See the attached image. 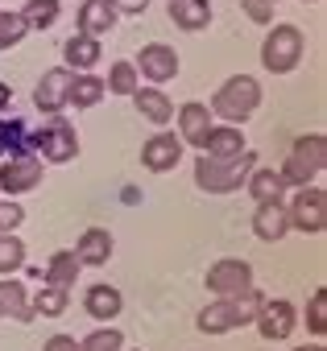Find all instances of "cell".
I'll return each instance as SVG.
<instances>
[{
	"instance_id": "obj_36",
	"label": "cell",
	"mask_w": 327,
	"mask_h": 351,
	"mask_svg": "<svg viewBox=\"0 0 327 351\" xmlns=\"http://www.w3.org/2000/svg\"><path fill=\"white\" fill-rule=\"evenodd\" d=\"M21 219H25V211H21V203H0V232H17L21 228Z\"/></svg>"
},
{
	"instance_id": "obj_9",
	"label": "cell",
	"mask_w": 327,
	"mask_h": 351,
	"mask_svg": "<svg viewBox=\"0 0 327 351\" xmlns=\"http://www.w3.org/2000/svg\"><path fill=\"white\" fill-rule=\"evenodd\" d=\"M42 182V157L38 153H21V157H9L5 165H0V191H5L9 199L34 191Z\"/></svg>"
},
{
	"instance_id": "obj_15",
	"label": "cell",
	"mask_w": 327,
	"mask_h": 351,
	"mask_svg": "<svg viewBox=\"0 0 327 351\" xmlns=\"http://www.w3.org/2000/svg\"><path fill=\"white\" fill-rule=\"evenodd\" d=\"M207 132H212V108L207 104H183L179 108V141L199 149Z\"/></svg>"
},
{
	"instance_id": "obj_2",
	"label": "cell",
	"mask_w": 327,
	"mask_h": 351,
	"mask_svg": "<svg viewBox=\"0 0 327 351\" xmlns=\"http://www.w3.org/2000/svg\"><path fill=\"white\" fill-rule=\"evenodd\" d=\"M257 169V153H240V157H232V161H212V157H199L195 161V182H199V191H207V195H232V191H240L245 186V178Z\"/></svg>"
},
{
	"instance_id": "obj_7",
	"label": "cell",
	"mask_w": 327,
	"mask_h": 351,
	"mask_svg": "<svg viewBox=\"0 0 327 351\" xmlns=\"http://www.w3.org/2000/svg\"><path fill=\"white\" fill-rule=\"evenodd\" d=\"M286 219H290V228H298L306 236H319L327 228V191L323 186H302L294 195V203L286 207Z\"/></svg>"
},
{
	"instance_id": "obj_26",
	"label": "cell",
	"mask_w": 327,
	"mask_h": 351,
	"mask_svg": "<svg viewBox=\"0 0 327 351\" xmlns=\"http://www.w3.org/2000/svg\"><path fill=\"white\" fill-rule=\"evenodd\" d=\"M79 256L75 252H54L50 256V265H46V285H58V289H67V285H75V277H79Z\"/></svg>"
},
{
	"instance_id": "obj_8",
	"label": "cell",
	"mask_w": 327,
	"mask_h": 351,
	"mask_svg": "<svg viewBox=\"0 0 327 351\" xmlns=\"http://www.w3.org/2000/svg\"><path fill=\"white\" fill-rule=\"evenodd\" d=\"M203 285H207L212 293H220V298H236V293L253 289V265H249V261H236V256H224V261H216V265L207 269Z\"/></svg>"
},
{
	"instance_id": "obj_14",
	"label": "cell",
	"mask_w": 327,
	"mask_h": 351,
	"mask_svg": "<svg viewBox=\"0 0 327 351\" xmlns=\"http://www.w3.org/2000/svg\"><path fill=\"white\" fill-rule=\"evenodd\" d=\"M203 157H212V161H232V157H240L249 145H245V132L236 128V124H212V132L203 136Z\"/></svg>"
},
{
	"instance_id": "obj_25",
	"label": "cell",
	"mask_w": 327,
	"mask_h": 351,
	"mask_svg": "<svg viewBox=\"0 0 327 351\" xmlns=\"http://www.w3.org/2000/svg\"><path fill=\"white\" fill-rule=\"evenodd\" d=\"M104 79H95V75H75L71 79V95H67V104H75V108H95L100 99H104Z\"/></svg>"
},
{
	"instance_id": "obj_31",
	"label": "cell",
	"mask_w": 327,
	"mask_h": 351,
	"mask_svg": "<svg viewBox=\"0 0 327 351\" xmlns=\"http://www.w3.org/2000/svg\"><path fill=\"white\" fill-rule=\"evenodd\" d=\"M25 265V244L13 232H0V277H9Z\"/></svg>"
},
{
	"instance_id": "obj_42",
	"label": "cell",
	"mask_w": 327,
	"mask_h": 351,
	"mask_svg": "<svg viewBox=\"0 0 327 351\" xmlns=\"http://www.w3.org/2000/svg\"><path fill=\"white\" fill-rule=\"evenodd\" d=\"M0 318H5V306H0Z\"/></svg>"
},
{
	"instance_id": "obj_17",
	"label": "cell",
	"mask_w": 327,
	"mask_h": 351,
	"mask_svg": "<svg viewBox=\"0 0 327 351\" xmlns=\"http://www.w3.org/2000/svg\"><path fill=\"white\" fill-rule=\"evenodd\" d=\"M253 232H257V240H265V244H278V240L290 232V219H286V203H257V215H253Z\"/></svg>"
},
{
	"instance_id": "obj_6",
	"label": "cell",
	"mask_w": 327,
	"mask_h": 351,
	"mask_svg": "<svg viewBox=\"0 0 327 351\" xmlns=\"http://www.w3.org/2000/svg\"><path fill=\"white\" fill-rule=\"evenodd\" d=\"M42 153V161H54V165H63V161H71L75 153H79V136H75V128L67 124V120H50L46 128H38L34 136H30V153Z\"/></svg>"
},
{
	"instance_id": "obj_19",
	"label": "cell",
	"mask_w": 327,
	"mask_h": 351,
	"mask_svg": "<svg viewBox=\"0 0 327 351\" xmlns=\"http://www.w3.org/2000/svg\"><path fill=\"white\" fill-rule=\"evenodd\" d=\"M170 21L187 34H199L212 25V5L207 0H170Z\"/></svg>"
},
{
	"instance_id": "obj_1",
	"label": "cell",
	"mask_w": 327,
	"mask_h": 351,
	"mask_svg": "<svg viewBox=\"0 0 327 351\" xmlns=\"http://www.w3.org/2000/svg\"><path fill=\"white\" fill-rule=\"evenodd\" d=\"M261 302H265V298L257 293V285L245 289V293H236V298H220V302L203 306V314H199V330H203V335H228V330L253 322L257 310H261Z\"/></svg>"
},
{
	"instance_id": "obj_41",
	"label": "cell",
	"mask_w": 327,
	"mask_h": 351,
	"mask_svg": "<svg viewBox=\"0 0 327 351\" xmlns=\"http://www.w3.org/2000/svg\"><path fill=\"white\" fill-rule=\"evenodd\" d=\"M302 5H319V0H302Z\"/></svg>"
},
{
	"instance_id": "obj_43",
	"label": "cell",
	"mask_w": 327,
	"mask_h": 351,
	"mask_svg": "<svg viewBox=\"0 0 327 351\" xmlns=\"http://www.w3.org/2000/svg\"><path fill=\"white\" fill-rule=\"evenodd\" d=\"M269 5H278V0H269Z\"/></svg>"
},
{
	"instance_id": "obj_30",
	"label": "cell",
	"mask_w": 327,
	"mask_h": 351,
	"mask_svg": "<svg viewBox=\"0 0 327 351\" xmlns=\"http://www.w3.org/2000/svg\"><path fill=\"white\" fill-rule=\"evenodd\" d=\"M104 87H108L112 95H128V99H133V91L141 87V79H137V66H133V62H116V66L108 71Z\"/></svg>"
},
{
	"instance_id": "obj_33",
	"label": "cell",
	"mask_w": 327,
	"mask_h": 351,
	"mask_svg": "<svg viewBox=\"0 0 327 351\" xmlns=\"http://www.w3.org/2000/svg\"><path fill=\"white\" fill-rule=\"evenodd\" d=\"M120 347H124V335L116 326H100L79 343V351H120Z\"/></svg>"
},
{
	"instance_id": "obj_18",
	"label": "cell",
	"mask_w": 327,
	"mask_h": 351,
	"mask_svg": "<svg viewBox=\"0 0 327 351\" xmlns=\"http://www.w3.org/2000/svg\"><path fill=\"white\" fill-rule=\"evenodd\" d=\"M112 25H116V9L108 5V0H83V9H79V34L83 38L100 42Z\"/></svg>"
},
{
	"instance_id": "obj_40",
	"label": "cell",
	"mask_w": 327,
	"mask_h": 351,
	"mask_svg": "<svg viewBox=\"0 0 327 351\" xmlns=\"http://www.w3.org/2000/svg\"><path fill=\"white\" fill-rule=\"evenodd\" d=\"M302 351H323V343H315V347H302Z\"/></svg>"
},
{
	"instance_id": "obj_10",
	"label": "cell",
	"mask_w": 327,
	"mask_h": 351,
	"mask_svg": "<svg viewBox=\"0 0 327 351\" xmlns=\"http://www.w3.org/2000/svg\"><path fill=\"white\" fill-rule=\"evenodd\" d=\"M257 330H261V339H290L294 335V326H298V310L290 306V302H261V310H257Z\"/></svg>"
},
{
	"instance_id": "obj_12",
	"label": "cell",
	"mask_w": 327,
	"mask_h": 351,
	"mask_svg": "<svg viewBox=\"0 0 327 351\" xmlns=\"http://www.w3.org/2000/svg\"><path fill=\"white\" fill-rule=\"evenodd\" d=\"M179 161H183V141H179L174 132H157V136H149V141L141 145V165L153 169V173H166V169H174Z\"/></svg>"
},
{
	"instance_id": "obj_20",
	"label": "cell",
	"mask_w": 327,
	"mask_h": 351,
	"mask_svg": "<svg viewBox=\"0 0 327 351\" xmlns=\"http://www.w3.org/2000/svg\"><path fill=\"white\" fill-rule=\"evenodd\" d=\"M75 256H79V265H108V256H112V232L108 228H87L79 236Z\"/></svg>"
},
{
	"instance_id": "obj_23",
	"label": "cell",
	"mask_w": 327,
	"mask_h": 351,
	"mask_svg": "<svg viewBox=\"0 0 327 351\" xmlns=\"http://www.w3.org/2000/svg\"><path fill=\"white\" fill-rule=\"evenodd\" d=\"M245 186H249V195L257 203H282V191H286L278 169H253L249 178H245Z\"/></svg>"
},
{
	"instance_id": "obj_32",
	"label": "cell",
	"mask_w": 327,
	"mask_h": 351,
	"mask_svg": "<svg viewBox=\"0 0 327 351\" xmlns=\"http://www.w3.org/2000/svg\"><path fill=\"white\" fill-rule=\"evenodd\" d=\"M30 34V25L21 21V13H9V9H0V50H13L21 38Z\"/></svg>"
},
{
	"instance_id": "obj_34",
	"label": "cell",
	"mask_w": 327,
	"mask_h": 351,
	"mask_svg": "<svg viewBox=\"0 0 327 351\" xmlns=\"http://www.w3.org/2000/svg\"><path fill=\"white\" fill-rule=\"evenodd\" d=\"M306 326L323 339L327 335V289H315L311 302H306Z\"/></svg>"
},
{
	"instance_id": "obj_5",
	"label": "cell",
	"mask_w": 327,
	"mask_h": 351,
	"mask_svg": "<svg viewBox=\"0 0 327 351\" xmlns=\"http://www.w3.org/2000/svg\"><path fill=\"white\" fill-rule=\"evenodd\" d=\"M302 54H306V42L294 25H273L265 46H261V62H265L269 75H290L302 62Z\"/></svg>"
},
{
	"instance_id": "obj_22",
	"label": "cell",
	"mask_w": 327,
	"mask_h": 351,
	"mask_svg": "<svg viewBox=\"0 0 327 351\" xmlns=\"http://www.w3.org/2000/svg\"><path fill=\"white\" fill-rule=\"evenodd\" d=\"M63 58H67V71H91L100 62V42L95 38H83V34H71L63 42Z\"/></svg>"
},
{
	"instance_id": "obj_16",
	"label": "cell",
	"mask_w": 327,
	"mask_h": 351,
	"mask_svg": "<svg viewBox=\"0 0 327 351\" xmlns=\"http://www.w3.org/2000/svg\"><path fill=\"white\" fill-rule=\"evenodd\" d=\"M133 104H137L141 120H149V124H157V128H166V124L174 120V104L166 99V91H157V87H137V91H133Z\"/></svg>"
},
{
	"instance_id": "obj_13",
	"label": "cell",
	"mask_w": 327,
	"mask_h": 351,
	"mask_svg": "<svg viewBox=\"0 0 327 351\" xmlns=\"http://www.w3.org/2000/svg\"><path fill=\"white\" fill-rule=\"evenodd\" d=\"M71 71L67 66H54V71H46L42 75V83H38V91H34V104L46 112V116H58L63 108H67V95H71Z\"/></svg>"
},
{
	"instance_id": "obj_35",
	"label": "cell",
	"mask_w": 327,
	"mask_h": 351,
	"mask_svg": "<svg viewBox=\"0 0 327 351\" xmlns=\"http://www.w3.org/2000/svg\"><path fill=\"white\" fill-rule=\"evenodd\" d=\"M240 9H245V17L257 21V25H269V21H273V5H269V0H240Z\"/></svg>"
},
{
	"instance_id": "obj_37",
	"label": "cell",
	"mask_w": 327,
	"mask_h": 351,
	"mask_svg": "<svg viewBox=\"0 0 327 351\" xmlns=\"http://www.w3.org/2000/svg\"><path fill=\"white\" fill-rule=\"evenodd\" d=\"M42 351H79V343H75V335H50Z\"/></svg>"
},
{
	"instance_id": "obj_28",
	"label": "cell",
	"mask_w": 327,
	"mask_h": 351,
	"mask_svg": "<svg viewBox=\"0 0 327 351\" xmlns=\"http://www.w3.org/2000/svg\"><path fill=\"white\" fill-rule=\"evenodd\" d=\"M21 21H25L30 29H50V25L58 21V0H25Z\"/></svg>"
},
{
	"instance_id": "obj_24",
	"label": "cell",
	"mask_w": 327,
	"mask_h": 351,
	"mask_svg": "<svg viewBox=\"0 0 327 351\" xmlns=\"http://www.w3.org/2000/svg\"><path fill=\"white\" fill-rule=\"evenodd\" d=\"M0 306H5V318H17V322H34V310H30V298H25V285L21 281H0Z\"/></svg>"
},
{
	"instance_id": "obj_11",
	"label": "cell",
	"mask_w": 327,
	"mask_h": 351,
	"mask_svg": "<svg viewBox=\"0 0 327 351\" xmlns=\"http://www.w3.org/2000/svg\"><path fill=\"white\" fill-rule=\"evenodd\" d=\"M137 75H145L149 83H170L179 75V54L170 46H161V42H149L137 54Z\"/></svg>"
},
{
	"instance_id": "obj_29",
	"label": "cell",
	"mask_w": 327,
	"mask_h": 351,
	"mask_svg": "<svg viewBox=\"0 0 327 351\" xmlns=\"http://www.w3.org/2000/svg\"><path fill=\"white\" fill-rule=\"evenodd\" d=\"M0 153H9V157L30 153V132L21 120H0Z\"/></svg>"
},
{
	"instance_id": "obj_38",
	"label": "cell",
	"mask_w": 327,
	"mask_h": 351,
	"mask_svg": "<svg viewBox=\"0 0 327 351\" xmlns=\"http://www.w3.org/2000/svg\"><path fill=\"white\" fill-rule=\"evenodd\" d=\"M108 5H112L116 13H145L149 0H108Z\"/></svg>"
},
{
	"instance_id": "obj_21",
	"label": "cell",
	"mask_w": 327,
	"mask_h": 351,
	"mask_svg": "<svg viewBox=\"0 0 327 351\" xmlns=\"http://www.w3.org/2000/svg\"><path fill=\"white\" fill-rule=\"evenodd\" d=\"M120 306H124V298H120V289H116V285H91V289L83 293V310H87L91 318H100V322L116 318V314H120Z\"/></svg>"
},
{
	"instance_id": "obj_39",
	"label": "cell",
	"mask_w": 327,
	"mask_h": 351,
	"mask_svg": "<svg viewBox=\"0 0 327 351\" xmlns=\"http://www.w3.org/2000/svg\"><path fill=\"white\" fill-rule=\"evenodd\" d=\"M9 99H13V91H9L5 83H0V108H9Z\"/></svg>"
},
{
	"instance_id": "obj_4",
	"label": "cell",
	"mask_w": 327,
	"mask_h": 351,
	"mask_svg": "<svg viewBox=\"0 0 327 351\" xmlns=\"http://www.w3.org/2000/svg\"><path fill=\"white\" fill-rule=\"evenodd\" d=\"M257 108H261V87H257L253 75H232V79L212 95V112H216L220 120H228V124L249 120Z\"/></svg>"
},
{
	"instance_id": "obj_3",
	"label": "cell",
	"mask_w": 327,
	"mask_h": 351,
	"mask_svg": "<svg viewBox=\"0 0 327 351\" xmlns=\"http://www.w3.org/2000/svg\"><path fill=\"white\" fill-rule=\"evenodd\" d=\"M323 165H327V141L319 136V132H311V136H298L294 141V149H290V157H286V165L278 169L282 173V182L286 186H311L319 173H323Z\"/></svg>"
},
{
	"instance_id": "obj_27",
	"label": "cell",
	"mask_w": 327,
	"mask_h": 351,
	"mask_svg": "<svg viewBox=\"0 0 327 351\" xmlns=\"http://www.w3.org/2000/svg\"><path fill=\"white\" fill-rule=\"evenodd\" d=\"M30 310H34V318H58V314L67 310V289H58V285H42L38 298L30 302Z\"/></svg>"
}]
</instances>
